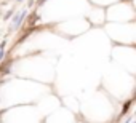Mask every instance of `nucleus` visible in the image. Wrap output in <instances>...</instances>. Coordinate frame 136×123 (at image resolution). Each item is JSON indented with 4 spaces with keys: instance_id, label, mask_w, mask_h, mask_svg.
Masks as SVG:
<instances>
[{
    "instance_id": "2",
    "label": "nucleus",
    "mask_w": 136,
    "mask_h": 123,
    "mask_svg": "<svg viewBox=\"0 0 136 123\" xmlns=\"http://www.w3.org/2000/svg\"><path fill=\"white\" fill-rule=\"evenodd\" d=\"M11 16H13V10H10V11L5 14V19H8V18H11Z\"/></svg>"
},
{
    "instance_id": "1",
    "label": "nucleus",
    "mask_w": 136,
    "mask_h": 123,
    "mask_svg": "<svg viewBox=\"0 0 136 123\" xmlns=\"http://www.w3.org/2000/svg\"><path fill=\"white\" fill-rule=\"evenodd\" d=\"M26 16V11H23V13H19V14H16L14 16V21H13V29H18L19 27V24H21V21H23V18Z\"/></svg>"
},
{
    "instance_id": "3",
    "label": "nucleus",
    "mask_w": 136,
    "mask_h": 123,
    "mask_svg": "<svg viewBox=\"0 0 136 123\" xmlns=\"http://www.w3.org/2000/svg\"><path fill=\"white\" fill-rule=\"evenodd\" d=\"M18 2H23V0H18Z\"/></svg>"
}]
</instances>
